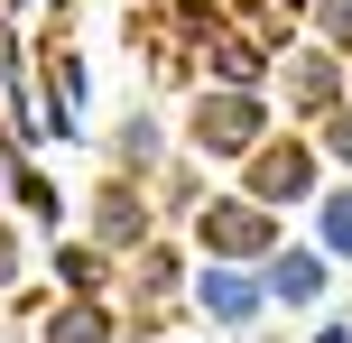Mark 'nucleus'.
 <instances>
[{
    "label": "nucleus",
    "instance_id": "nucleus-1",
    "mask_svg": "<svg viewBox=\"0 0 352 343\" xmlns=\"http://www.w3.org/2000/svg\"><path fill=\"white\" fill-rule=\"evenodd\" d=\"M269 288H278V297H316L324 269H316V260H278V278H269Z\"/></svg>",
    "mask_w": 352,
    "mask_h": 343
},
{
    "label": "nucleus",
    "instance_id": "nucleus-2",
    "mask_svg": "<svg viewBox=\"0 0 352 343\" xmlns=\"http://www.w3.org/2000/svg\"><path fill=\"white\" fill-rule=\"evenodd\" d=\"M334 241H343V251H352V195L334 204Z\"/></svg>",
    "mask_w": 352,
    "mask_h": 343
}]
</instances>
